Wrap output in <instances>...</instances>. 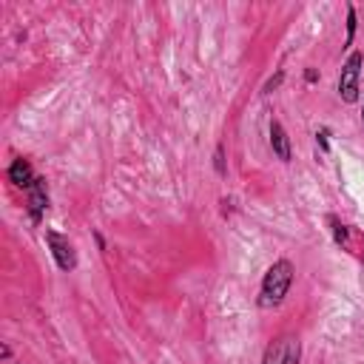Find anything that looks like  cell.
Here are the masks:
<instances>
[{"label": "cell", "mask_w": 364, "mask_h": 364, "mask_svg": "<svg viewBox=\"0 0 364 364\" xmlns=\"http://www.w3.org/2000/svg\"><path fill=\"white\" fill-rule=\"evenodd\" d=\"M296 279V267L291 259H276L271 267L265 271L262 284H259V308L265 311H274L287 299Z\"/></svg>", "instance_id": "obj_1"}, {"label": "cell", "mask_w": 364, "mask_h": 364, "mask_svg": "<svg viewBox=\"0 0 364 364\" xmlns=\"http://www.w3.org/2000/svg\"><path fill=\"white\" fill-rule=\"evenodd\" d=\"M361 66H364V51H350L348 60L341 63L336 91L348 106L359 103V97H361Z\"/></svg>", "instance_id": "obj_2"}, {"label": "cell", "mask_w": 364, "mask_h": 364, "mask_svg": "<svg viewBox=\"0 0 364 364\" xmlns=\"http://www.w3.org/2000/svg\"><path fill=\"white\" fill-rule=\"evenodd\" d=\"M299 359H302V344H299V339L282 336V339H274L265 348L262 364H299Z\"/></svg>", "instance_id": "obj_3"}, {"label": "cell", "mask_w": 364, "mask_h": 364, "mask_svg": "<svg viewBox=\"0 0 364 364\" xmlns=\"http://www.w3.org/2000/svg\"><path fill=\"white\" fill-rule=\"evenodd\" d=\"M46 242H49V251H51L54 265L60 267L63 274L77 271V251H74V245L69 242V236L57 234V231H46Z\"/></svg>", "instance_id": "obj_4"}, {"label": "cell", "mask_w": 364, "mask_h": 364, "mask_svg": "<svg viewBox=\"0 0 364 364\" xmlns=\"http://www.w3.org/2000/svg\"><path fill=\"white\" fill-rule=\"evenodd\" d=\"M46 208H49V185L43 177H37L34 185L26 191V210H29V219L34 225H40L43 222V214H46Z\"/></svg>", "instance_id": "obj_5"}, {"label": "cell", "mask_w": 364, "mask_h": 364, "mask_svg": "<svg viewBox=\"0 0 364 364\" xmlns=\"http://www.w3.org/2000/svg\"><path fill=\"white\" fill-rule=\"evenodd\" d=\"M271 151L279 162H291L293 160V148H291V137H287V131L279 120H271Z\"/></svg>", "instance_id": "obj_6"}, {"label": "cell", "mask_w": 364, "mask_h": 364, "mask_svg": "<svg viewBox=\"0 0 364 364\" xmlns=\"http://www.w3.org/2000/svg\"><path fill=\"white\" fill-rule=\"evenodd\" d=\"M6 177H9V182L14 185V188H32L34 185V168H32V162L26 160V157H14L12 160V165H9V171H6Z\"/></svg>", "instance_id": "obj_7"}, {"label": "cell", "mask_w": 364, "mask_h": 364, "mask_svg": "<svg viewBox=\"0 0 364 364\" xmlns=\"http://www.w3.org/2000/svg\"><path fill=\"white\" fill-rule=\"evenodd\" d=\"M328 222H330V231H333V242L339 247H348V242H350V228L344 225L339 217H333V214H328Z\"/></svg>", "instance_id": "obj_8"}, {"label": "cell", "mask_w": 364, "mask_h": 364, "mask_svg": "<svg viewBox=\"0 0 364 364\" xmlns=\"http://www.w3.org/2000/svg\"><path fill=\"white\" fill-rule=\"evenodd\" d=\"M356 29H359V17H356V6H348V34H344V49H350L356 40Z\"/></svg>", "instance_id": "obj_9"}, {"label": "cell", "mask_w": 364, "mask_h": 364, "mask_svg": "<svg viewBox=\"0 0 364 364\" xmlns=\"http://www.w3.org/2000/svg\"><path fill=\"white\" fill-rule=\"evenodd\" d=\"M316 145H319L321 154H330V128L328 125H321L316 131Z\"/></svg>", "instance_id": "obj_10"}, {"label": "cell", "mask_w": 364, "mask_h": 364, "mask_svg": "<svg viewBox=\"0 0 364 364\" xmlns=\"http://www.w3.org/2000/svg\"><path fill=\"white\" fill-rule=\"evenodd\" d=\"M214 171L219 177H228V165H225V145L219 143L217 151H214Z\"/></svg>", "instance_id": "obj_11"}, {"label": "cell", "mask_w": 364, "mask_h": 364, "mask_svg": "<svg viewBox=\"0 0 364 364\" xmlns=\"http://www.w3.org/2000/svg\"><path fill=\"white\" fill-rule=\"evenodd\" d=\"M282 83H284V69H279V71L274 74V77H271V80H267V83L262 86V94H274V91H276V88H279Z\"/></svg>", "instance_id": "obj_12"}, {"label": "cell", "mask_w": 364, "mask_h": 364, "mask_svg": "<svg viewBox=\"0 0 364 364\" xmlns=\"http://www.w3.org/2000/svg\"><path fill=\"white\" fill-rule=\"evenodd\" d=\"M304 83H319V71L316 69H304Z\"/></svg>", "instance_id": "obj_13"}, {"label": "cell", "mask_w": 364, "mask_h": 364, "mask_svg": "<svg viewBox=\"0 0 364 364\" xmlns=\"http://www.w3.org/2000/svg\"><path fill=\"white\" fill-rule=\"evenodd\" d=\"M219 205H222V217H228V214H231V210H234V208H231V205H234V199H222Z\"/></svg>", "instance_id": "obj_14"}, {"label": "cell", "mask_w": 364, "mask_h": 364, "mask_svg": "<svg viewBox=\"0 0 364 364\" xmlns=\"http://www.w3.org/2000/svg\"><path fill=\"white\" fill-rule=\"evenodd\" d=\"M94 239H97V247H100V251H106V236L97 231V234H94Z\"/></svg>", "instance_id": "obj_15"}, {"label": "cell", "mask_w": 364, "mask_h": 364, "mask_svg": "<svg viewBox=\"0 0 364 364\" xmlns=\"http://www.w3.org/2000/svg\"><path fill=\"white\" fill-rule=\"evenodd\" d=\"M361 123H364V103H361Z\"/></svg>", "instance_id": "obj_16"}]
</instances>
